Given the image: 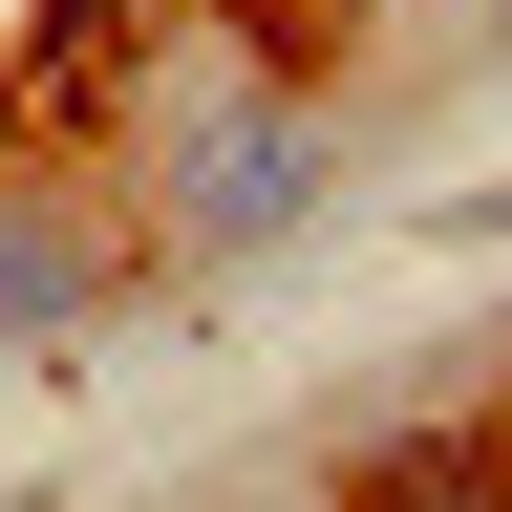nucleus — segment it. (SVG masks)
<instances>
[{"label":"nucleus","mask_w":512,"mask_h":512,"mask_svg":"<svg viewBox=\"0 0 512 512\" xmlns=\"http://www.w3.org/2000/svg\"><path fill=\"white\" fill-rule=\"evenodd\" d=\"M342 214V107L299 86V64H171L150 107H128V235L171 256V278H256V256H299Z\"/></svg>","instance_id":"obj_1"},{"label":"nucleus","mask_w":512,"mask_h":512,"mask_svg":"<svg viewBox=\"0 0 512 512\" xmlns=\"http://www.w3.org/2000/svg\"><path fill=\"white\" fill-rule=\"evenodd\" d=\"M107 214H86V192H22V171H0V342H64V320H86L107 299Z\"/></svg>","instance_id":"obj_2"}]
</instances>
